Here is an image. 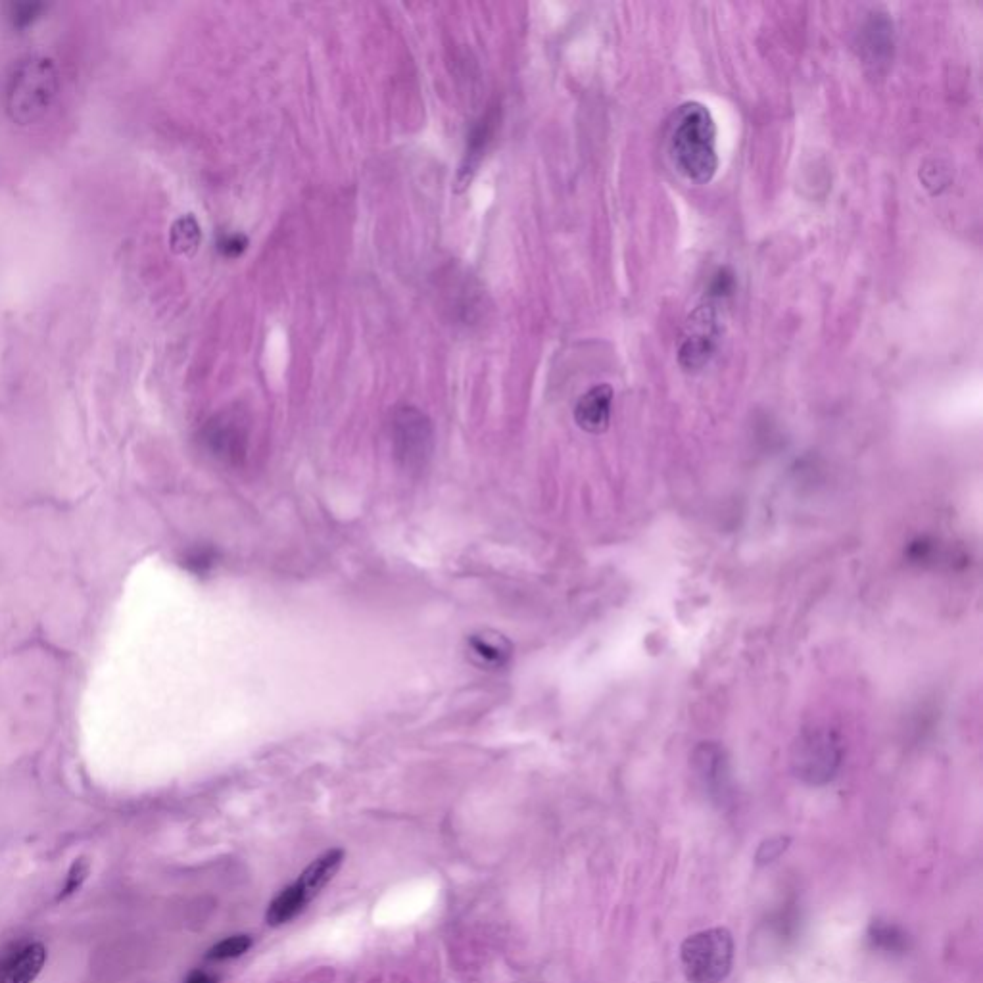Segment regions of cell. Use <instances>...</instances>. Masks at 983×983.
I'll use <instances>...</instances> for the list:
<instances>
[{
	"label": "cell",
	"instance_id": "1",
	"mask_svg": "<svg viewBox=\"0 0 983 983\" xmlns=\"http://www.w3.org/2000/svg\"><path fill=\"white\" fill-rule=\"evenodd\" d=\"M667 150L674 169L688 181L705 185L717 175V123L705 104L690 100L672 112Z\"/></svg>",
	"mask_w": 983,
	"mask_h": 983
},
{
	"label": "cell",
	"instance_id": "2",
	"mask_svg": "<svg viewBox=\"0 0 983 983\" xmlns=\"http://www.w3.org/2000/svg\"><path fill=\"white\" fill-rule=\"evenodd\" d=\"M58 91V73L47 58H27L20 62L8 79L6 110L18 123L39 120Z\"/></svg>",
	"mask_w": 983,
	"mask_h": 983
},
{
	"label": "cell",
	"instance_id": "3",
	"mask_svg": "<svg viewBox=\"0 0 983 983\" xmlns=\"http://www.w3.org/2000/svg\"><path fill=\"white\" fill-rule=\"evenodd\" d=\"M843 763V742L830 728L803 730L792 745L790 765L793 774L809 786L830 784Z\"/></svg>",
	"mask_w": 983,
	"mask_h": 983
},
{
	"label": "cell",
	"instance_id": "4",
	"mask_svg": "<svg viewBox=\"0 0 983 983\" xmlns=\"http://www.w3.org/2000/svg\"><path fill=\"white\" fill-rule=\"evenodd\" d=\"M680 959L690 983H722L734 962V939L726 928H709L688 937Z\"/></svg>",
	"mask_w": 983,
	"mask_h": 983
},
{
	"label": "cell",
	"instance_id": "5",
	"mask_svg": "<svg viewBox=\"0 0 983 983\" xmlns=\"http://www.w3.org/2000/svg\"><path fill=\"white\" fill-rule=\"evenodd\" d=\"M342 861H344L342 849H331L319 859H315L294 884L283 889L271 901L265 914L267 924L283 926L292 918H296L300 912H304V909L319 895V891L335 878Z\"/></svg>",
	"mask_w": 983,
	"mask_h": 983
},
{
	"label": "cell",
	"instance_id": "6",
	"mask_svg": "<svg viewBox=\"0 0 983 983\" xmlns=\"http://www.w3.org/2000/svg\"><path fill=\"white\" fill-rule=\"evenodd\" d=\"M392 444L402 467L409 471L423 469L434 446L431 419L413 406L396 409L392 417Z\"/></svg>",
	"mask_w": 983,
	"mask_h": 983
},
{
	"label": "cell",
	"instance_id": "7",
	"mask_svg": "<svg viewBox=\"0 0 983 983\" xmlns=\"http://www.w3.org/2000/svg\"><path fill=\"white\" fill-rule=\"evenodd\" d=\"M697 780L709 799L717 807H726L732 801V772L726 751L715 742L699 744L692 757Z\"/></svg>",
	"mask_w": 983,
	"mask_h": 983
},
{
	"label": "cell",
	"instance_id": "8",
	"mask_svg": "<svg viewBox=\"0 0 983 983\" xmlns=\"http://www.w3.org/2000/svg\"><path fill=\"white\" fill-rule=\"evenodd\" d=\"M206 448L225 463H239L246 454L248 432L237 413H221L202 431Z\"/></svg>",
	"mask_w": 983,
	"mask_h": 983
},
{
	"label": "cell",
	"instance_id": "9",
	"mask_svg": "<svg viewBox=\"0 0 983 983\" xmlns=\"http://www.w3.org/2000/svg\"><path fill=\"white\" fill-rule=\"evenodd\" d=\"M692 327V335L684 338L678 350V361L682 369L696 373L711 361L717 348V325L713 313L697 310Z\"/></svg>",
	"mask_w": 983,
	"mask_h": 983
},
{
	"label": "cell",
	"instance_id": "10",
	"mask_svg": "<svg viewBox=\"0 0 983 983\" xmlns=\"http://www.w3.org/2000/svg\"><path fill=\"white\" fill-rule=\"evenodd\" d=\"M469 659L484 671H504L513 659V646L504 634L482 630L467 638Z\"/></svg>",
	"mask_w": 983,
	"mask_h": 983
},
{
	"label": "cell",
	"instance_id": "11",
	"mask_svg": "<svg viewBox=\"0 0 983 983\" xmlns=\"http://www.w3.org/2000/svg\"><path fill=\"white\" fill-rule=\"evenodd\" d=\"M613 388L609 384H596L576 402L575 421L582 431L600 434L607 431L613 411Z\"/></svg>",
	"mask_w": 983,
	"mask_h": 983
},
{
	"label": "cell",
	"instance_id": "12",
	"mask_svg": "<svg viewBox=\"0 0 983 983\" xmlns=\"http://www.w3.org/2000/svg\"><path fill=\"white\" fill-rule=\"evenodd\" d=\"M47 962V949L29 943L8 953L0 962V983H33Z\"/></svg>",
	"mask_w": 983,
	"mask_h": 983
},
{
	"label": "cell",
	"instance_id": "13",
	"mask_svg": "<svg viewBox=\"0 0 983 983\" xmlns=\"http://www.w3.org/2000/svg\"><path fill=\"white\" fill-rule=\"evenodd\" d=\"M500 123V112H498V106L490 108L482 118H480L475 127L471 129V135H469V141H467V154H465V162L461 166V177H469L475 168L479 166L480 158L482 154L486 152L488 144L492 143L494 139V133H496V127Z\"/></svg>",
	"mask_w": 983,
	"mask_h": 983
},
{
	"label": "cell",
	"instance_id": "14",
	"mask_svg": "<svg viewBox=\"0 0 983 983\" xmlns=\"http://www.w3.org/2000/svg\"><path fill=\"white\" fill-rule=\"evenodd\" d=\"M868 939L876 949L886 953H905L909 949V936L895 924L876 920L868 930Z\"/></svg>",
	"mask_w": 983,
	"mask_h": 983
},
{
	"label": "cell",
	"instance_id": "15",
	"mask_svg": "<svg viewBox=\"0 0 983 983\" xmlns=\"http://www.w3.org/2000/svg\"><path fill=\"white\" fill-rule=\"evenodd\" d=\"M200 239H202L200 225L192 216L181 217L171 229V246L175 252L191 254L198 248Z\"/></svg>",
	"mask_w": 983,
	"mask_h": 983
},
{
	"label": "cell",
	"instance_id": "16",
	"mask_svg": "<svg viewBox=\"0 0 983 983\" xmlns=\"http://www.w3.org/2000/svg\"><path fill=\"white\" fill-rule=\"evenodd\" d=\"M252 947V937L250 936H231L223 941H219L208 951V960H231L239 959L248 949Z\"/></svg>",
	"mask_w": 983,
	"mask_h": 983
},
{
	"label": "cell",
	"instance_id": "17",
	"mask_svg": "<svg viewBox=\"0 0 983 983\" xmlns=\"http://www.w3.org/2000/svg\"><path fill=\"white\" fill-rule=\"evenodd\" d=\"M89 870H91V864L87 859H75L72 866H70V872H68V878H66V884L64 888L60 889L58 893V901H64L68 897H72L73 893H77L81 886L85 884L87 876H89Z\"/></svg>",
	"mask_w": 983,
	"mask_h": 983
},
{
	"label": "cell",
	"instance_id": "18",
	"mask_svg": "<svg viewBox=\"0 0 983 983\" xmlns=\"http://www.w3.org/2000/svg\"><path fill=\"white\" fill-rule=\"evenodd\" d=\"M792 840L788 836H776V838H768V840L763 841L755 853V863L759 866H765V864L774 863L778 861L790 847Z\"/></svg>",
	"mask_w": 983,
	"mask_h": 983
},
{
	"label": "cell",
	"instance_id": "19",
	"mask_svg": "<svg viewBox=\"0 0 983 983\" xmlns=\"http://www.w3.org/2000/svg\"><path fill=\"white\" fill-rule=\"evenodd\" d=\"M43 8L45 6L39 4V2L12 4L10 6V12H8V18H10V22H12V25L16 29H25V27H29V25L33 24L41 16Z\"/></svg>",
	"mask_w": 983,
	"mask_h": 983
},
{
	"label": "cell",
	"instance_id": "20",
	"mask_svg": "<svg viewBox=\"0 0 983 983\" xmlns=\"http://www.w3.org/2000/svg\"><path fill=\"white\" fill-rule=\"evenodd\" d=\"M217 553L212 548H194L185 555V565L194 575H206L216 565Z\"/></svg>",
	"mask_w": 983,
	"mask_h": 983
},
{
	"label": "cell",
	"instance_id": "21",
	"mask_svg": "<svg viewBox=\"0 0 983 983\" xmlns=\"http://www.w3.org/2000/svg\"><path fill=\"white\" fill-rule=\"evenodd\" d=\"M219 252L229 256V258H235V256H240L246 248H248V239L240 233H229V235H223L221 240H219Z\"/></svg>",
	"mask_w": 983,
	"mask_h": 983
},
{
	"label": "cell",
	"instance_id": "22",
	"mask_svg": "<svg viewBox=\"0 0 983 983\" xmlns=\"http://www.w3.org/2000/svg\"><path fill=\"white\" fill-rule=\"evenodd\" d=\"M185 983H217V978L204 972V970H196V972H192Z\"/></svg>",
	"mask_w": 983,
	"mask_h": 983
}]
</instances>
